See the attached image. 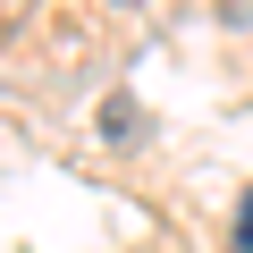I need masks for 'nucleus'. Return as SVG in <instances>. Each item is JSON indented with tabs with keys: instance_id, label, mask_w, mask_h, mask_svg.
Instances as JSON below:
<instances>
[{
	"instance_id": "f257e3e1",
	"label": "nucleus",
	"mask_w": 253,
	"mask_h": 253,
	"mask_svg": "<svg viewBox=\"0 0 253 253\" xmlns=\"http://www.w3.org/2000/svg\"><path fill=\"white\" fill-rule=\"evenodd\" d=\"M101 126H110V135H135V126H144V118H135V101H126V93H118V101H110V118H101Z\"/></svg>"
},
{
	"instance_id": "f03ea898",
	"label": "nucleus",
	"mask_w": 253,
	"mask_h": 253,
	"mask_svg": "<svg viewBox=\"0 0 253 253\" xmlns=\"http://www.w3.org/2000/svg\"><path fill=\"white\" fill-rule=\"evenodd\" d=\"M236 253H253V194H245V228H236Z\"/></svg>"
},
{
	"instance_id": "7ed1b4c3",
	"label": "nucleus",
	"mask_w": 253,
	"mask_h": 253,
	"mask_svg": "<svg viewBox=\"0 0 253 253\" xmlns=\"http://www.w3.org/2000/svg\"><path fill=\"white\" fill-rule=\"evenodd\" d=\"M118 9H144V0H118Z\"/></svg>"
}]
</instances>
